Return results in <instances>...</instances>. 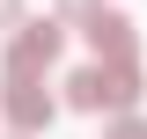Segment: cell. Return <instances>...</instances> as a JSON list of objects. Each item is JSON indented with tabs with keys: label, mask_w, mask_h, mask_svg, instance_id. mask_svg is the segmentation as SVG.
Masks as SVG:
<instances>
[{
	"label": "cell",
	"mask_w": 147,
	"mask_h": 139,
	"mask_svg": "<svg viewBox=\"0 0 147 139\" xmlns=\"http://www.w3.org/2000/svg\"><path fill=\"white\" fill-rule=\"evenodd\" d=\"M147 88H140V66H74L66 73V110H125L132 117V103H140Z\"/></svg>",
	"instance_id": "6da1fadb"
},
{
	"label": "cell",
	"mask_w": 147,
	"mask_h": 139,
	"mask_svg": "<svg viewBox=\"0 0 147 139\" xmlns=\"http://www.w3.org/2000/svg\"><path fill=\"white\" fill-rule=\"evenodd\" d=\"M52 88H44V81H7V95H0V117H7V124H15V139H37V132H44V124H52Z\"/></svg>",
	"instance_id": "277c9868"
},
{
	"label": "cell",
	"mask_w": 147,
	"mask_h": 139,
	"mask_svg": "<svg viewBox=\"0 0 147 139\" xmlns=\"http://www.w3.org/2000/svg\"><path fill=\"white\" fill-rule=\"evenodd\" d=\"M81 29H88V44H96V66H140V29H132V15L96 7Z\"/></svg>",
	"instance_id": "3957f363"
},
{
	"label": "cell",
	"mask_w": 147,
	"mask_h": 139,
	"mask_svg": "<svg viewBox=\"0 0 147 139\" xmlns=\"http://www.w3.org/2000/svg\"><path fill=\"white\" fill-rule=\"evenodd\" d=\"M103 139H147V117H118V124H110Z\"/></svg>",
	"instance_id": "5b68a950"
},
{
	"label": "cell",
	"mask_w": 147,
	"mask_h": 139,
	"mask_svg": "<svg viewBox=\"0 0 147 139\" xmlns=\"http://www.w3.org/2000/svg\"><path fill=\"white\" fill-rule=\"evenodd\" d=\"M59 51H66V29L59 22H22L7 37V81H44L59 66Z\"/></svg>",
	"instance_id": "7a4b0ae2"
},
{
	"label": "cell",
	"mask_w": 147,
	"mask_h": 139,
	"mask_svg": "<svg viewBox=\"0 0 147 139\" xmlns=\"http://www.w3.org/2000/svg\"><path fill=\"white\" fill-rule=\"evenodd\" d=\"M22 22H30V15H22V0H0V29L15 37V29H22Z\"/></svg>",
	"instance_id": "8992f818"
},
{
	"label": "cell",
	"mask_w": 147,
	"mask_h": 139,
	"mask_svg": "<svg viewBox=\"0 0 147 139\" xmlns=\"http://www.w3.org/2000/svg\"><path fill=\"white\" fill-rule=\"evenodd\" d=\"M59 15H66V22H88V15H96V0H59Z\"/></svg>",
	"instance_id": "52a82bcc"
}]
</instances>
